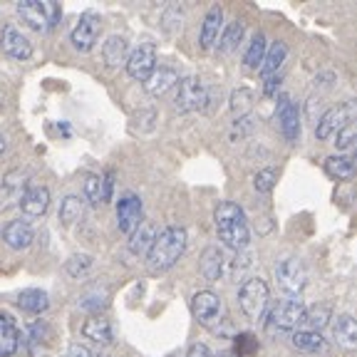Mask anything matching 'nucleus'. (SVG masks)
I'll return each mask as SVG.
<instances>
[{"label":"nucleus","mask_w":357,"mask_h":357,"mask_svg":"<svg viewBox=\"0 0 357 357\" xmlns=\"http://www.w3.org/2000/svg\"><path fill=\"white\" fill-rule=\"evenodd\" d=\"M213 226H216L218 241L226 248L241 253L251 243V229H248V218L245 211L236 201H221L213 211Z\"/></svg>","instance_id":"1"},{"label":"nucleus","mask_w":357,"mask_h":357,"mask_svg":"<svg viewBox=\"0 0 357 357\" xmlns=\"http://www.w3.org/2000/svg\"><path fill=\"white\" fill-rule=\"evenodd\" d=\"M186 243H189V234L184 226H167L156 234L154 243L146 253V266L154 273H164V271L176 266L178 258L184 256Z\"/></svg>","instance_id":"2"},{"label":"nucleus","mask_w":357,"mask_h":357,"mask_svg":"<svg viewBox=\"0 0 357 357\" xmlns=\"http://www.w3.org/2000/svg\"><path fill=\"white\" fill-rule=\"evenodd\" d=\"M238 307L251 323L266 318L268 307H271V288L266 280L258 275L243 280V285L238 288Z\"/></svg>","instance_id":"3"},{"label":"nucleus","mask_w":357,"mask_h":357,"mask_svg":"<svg viewBox=\"0 0 357 357\" xmlns=\"http://www.w3.org/2000/svg\"><path fill=\"white\" fill-rule=\"evenodd\" d=\"M305 318V305L298 298H285L271 305L266 312V328L271 333H296L298 325H303Z\"/></svg>","instance_id":"4"},{"label":"nucleus","mask_w":357,"mask_h":357,"mask_svg":"<svg viewBox=\"0 0 357 357\" xmlns=\"http://www.w3.org/2000/svg\"><path fill=\"white\" fill-rule=\"evenodd\" d=\"M17 15L25 20V25L30 30L47 33L60 20V6L57 3H45V0H20L17 3Z\"/></svg>","instance_id":"5"},{"label":"nucleus","mask_w":357,"mask_h":357,"mask_svg":"<svg viewBox=\"0 0 357 357\" xmlns=\"http://www.w3.org/2000/svg\"><path fill=\"white\" fill-rule=\"evenodd\" d=\"M211 102V89L196 75H189V77H181L176 84V97H174V107L176 112H196L204 109V107Z\"/></svg>","instance_id":"6"},{"label":"nucleus","mask_w":357,"mask_h":357,"mask_svg":"<svg viewBox=\"0 0 357 357\" xmlns=\"http://www.w3.org/2000/svg\"><path fill=\"white\" fill-rule=\"evenodd\" d=\"M352 122H357V100H345L340 105L330 107L323 117L315 122V137L320 142L333 139L335 134L342 132Z\"/></svg>","instance_id":"7"},{"label":"nucleus","mask_w":357,"mask_h":357,"mask_svg":"<svg viewBox=\"0 0 357 357\" xmlns=\"http://www.w3.org/2000/svg\"><path fill=\"white\" fill-rule=\"evenodd\" d=\"M275 280H278V285H280L283 293H288L290 298H298L307 285L305 263L296 256L280 258V261L275 263Z\"/></svg>","instance_id":"8"},{"label":"nucleus","mask_w":357,"mask_h":357,"mask_svg":"<svg viewBox=\"0 0 357 357\" xmlns=\"http://www.w3.org/2000/svg\"><path fill=\"white\" fill-rule=\"evenodd\" d=\"M127 75L137 82H146L151 77V73L156 70V45L154 43H142L139 47H134L127 57Z\"/></svg>","instance_id":"9"},{"label":"nucleus","mask_w":357,"mask_h":357,"mask_svg":"<svg viewBox=\"0 0 357 357\" xmlns=\"http://www.w3.org/2000/svg\"><path fill=\"white\" fill-rule=\"evenodd\" d=\"M221 312H223V303L213 290H199V293H194V298H191V315H194L199 325L213 328L221 320Z\"/></svg>","instance_id":"10"},{"label":"nucleus","mask_w":357,"mask_h":357,"mask_svg":"<svg viewBox=\"0 0 357 357\" xmlns=\"http://www.w3.org/2000/svg\"><path fill=\"white\" fill-rule=\"evenodd\" d=\"M100 33H102L100 15H97V13H84V15L77 20V25L73 28V33H70V43H73L75 50L89 52L92 47H95Z\"/></svg>","instance_id":"11"},{"label":"nucleus","mask_w":357,"mask_h":357,"mask_svg":"<svg viewBox=\"0 0 357 357\" xmlns=\"http://www.w3.org/2000/svg\"><path fill=\"white\" fill-rule=\"evenodd\" d=\"M275 119H278L280 134L285 137V142L296 144L301 139V109L288 95L278 97V107H275Z\"/></svg>","instance_id":"12"},{"label":"nucleus","mask_w":357,"mask_h":357,"mask_svg":"<svg viewBox=\"0 0 357 357\" xmlns=\"http://www.w3.org/2000/svg\"><path fill=\"white\" fill-rule=\"evenodd\" d=\"M144 208H142V199L137 194H124L117 204V226L124 236H132L134 231L139 229Z\"/></svg>","instance_id":"13"},{"label":"nucleus","mask_w":357,"mask_h":357,"mask_svg":"<svg viewBox=\"0 0 357 357\" xmlns=\"http://www.w3.org/2000/svg\"><path fill=\"white\" fill-rule=\"evenodd\" d=\"M0 47H3V52H6L8 57L20 60V62L30 60V55H33V45H30V40L25 38L17 28H13V25H6L3 33H0Z\"/></svg>","instance_id":"14"},{"label":"nucleus","mask_w":357,"mask_h":357,"mask_svg":"<svg viewBox=\"0 0 357 357\" xmlns=\"http://www.w3.org/2000/svg\"><path fill=\"white\" fill-rule=\"evenodd\" d=\"M0 236H3L8 248H13V251H25L35 241V229H33V223L25 221V218H15V221L8 223Z\"/></svg>","instance_id":"15"},{"label":"nucleus","mask_w":357,"mask_h":357,"mask_svg":"<svg viewBox=\"0 0 357 357\" xmlns=\"http://www.w3.org/2000/svg\"><path fill=\"white\" fill-rule=\"evenodd\" d=\"M221 33H223V8L213 6L211 10L204 15V22H201V33H199L201 50H213L218 45Z\"/></svg>","instance_id":"16"},{"label":"nucleus","mask_w":357,"mask_h":357,"mask_svg":"<svg viewBox=\"0 0 357 357\" xmlns=\"http://www.w3.org/2000/svg\"><path fill=\"white\" fill-rule=\"evenodd\" d=\"M50 208V189L47 186H30L20 196V211L28 218H40Z\"/></svg>","instance_id":"17"},{"label":"nucleus","mask_w":357,"mask_h":357,"mask_svg":"<svg viewBox=\"0 0 357 357\" xmlns=\"http://www.w3.org/2000/svg\"><path fill=\"white\" fill-rule=\"evenodd\" d=\"M178 73L174 70V67L164 65V67H156L154 73H151V77L144 82V89L149 92L151 97H162L167 95L169 89H174L178 84Z\"/></svg>","instance_id":"18"},{"label":"nucleus","mask_w":357,"mask_h":357,"mask_svg":"<svg viewBox=\"0 0 357 357\" xmlns=\"http://www.w3.org/2000/svg\"><path fill=\"white\" fill-rule=\"evenodd\" d=\"M82 337L89 342H97V345H109L114 340V325H112V320L102 318V315L89 318L82 325Z\"/></svg>","instance_id":"19"},{"label":"nucleus","mask_w":357,"mask_h":357,"mask_svg":"<svg viewBox=\"0 0 357 357\" xmlns=\"http://www.w3.org/2000/svg\"><path fill=\"white\" fill-rule=\"evenodd\" d=\"M112 178L100 176V174H87L84 176V196H87L89 204H107L112 199Z\"/></svg>","instance_id":"20"},{"label":"nucleus","mask_w":357,"mask_h":357,"mask_svg":"<svg viewBox=\"0 0 357 357\" xmlns=\"http://www.w3.org/2000/svg\"><path fill=\"white\" fill-rule=\"evenodd\" d=\"M20 345V330L8 312H0V357H10Z\"/></svg>","instance_id":"21"},{"label":"nucleus","mask_w":357,"mask_h":357,"mask_svg":"<svg viewBox=\"0 0 357 357\" xmlns=\"http://www.w3.org/2000/svg\"><path fill=\"white\" fill-rule=\"evenodd\" d=\"M333 337L337 345L347 350H357V318L352 315H337L333 323Z\"/></svg>","instance_id":"22"},{"label":"nucleus","mask_w":357,"mask_h":357,"mask_svg":"<svg viewBox=\"0 0 357 357\" xmlns=\"http://www.w3.org/2000/svg\"><path fill=\"white\" fill-rule=\"evenodd\" d=\"M199 268H201V275H204L206 280H211V283L221 278L223 268H226V258H223L221 248H218V245H208L206 251L201 253Z\"/></svg>","instance_id":"23"},{"label":"nucleus","mask_w":357,"mask_h":357,"mask_svg":"<svg viewBox=\"0 0 357 357\" xmlns=\"http://www.w3.org/2000/svg\"><path fill=\"white\" fill-rule=\"evenodd\" d=\"M293 347L301 352H307V355H318V352H325L328 350V342L320 333L315 330H296L293 337H290Z\"/></svg>","instance_id":"24"},{"label":"nucleus","mask_w":357,"mask_h":357,"mask_svg":"<svg viewBox=\"0 0 357 357\" xmlns=\"http://www.w3.org/2000/svg\"><path fill=\"white\" fill-rule=\"evenodd\" d=\"M127 52H129V43L122 35H112V38L105 40L102 45V60L109 67H119L122 62H127Z\"/></svg>","instance_id":"25"},{"label":"nucleus","mask_w":357,"mask_h":357,"mask_svg":"<svg viewBox=\"0 0 357 357\" xmlns=\"http://www.w3.org/2000/svg\"><path fill=\"white\" fill-rule=\"evenodd\" d=\"M285 57H288V45H285L283 40H275V43L266 50V57H263V65H261L263 77H273V75H278L280 67L285 65Z\"/></svg>","instance_id":"26"},{"label":"nucleus","mask_w":357,"mask_h":357,"mask_svg":"<svg viewBox=\"0 0 357 357\" xmlns=\"http://www.w3.org/2000/svg\"><path fill=\"white\" fill-rule=\"evenodd\" d=\"M243 35H245V25H243V20H234V22H229L226 28H223V33H221V38H218V52L221 55H231V52L238 47L241 43H243Z\"/></svg>","instance_id":"27"},{"label":"nucleus","mask_w":357,"mask_h":357,"mask_svg":"<svg viewBox=\"0 0 357 357\" xmlns=\"http://www.w3.org/2000/svg\"><path fill=\"white\" fill-rule=\"evenodd\" d=\"M17 305H20L25 312L40 315V312H45L47 307H50V298H47V293H45V290L28 288V290H22L20 296H17Z\"/></svg>","instance_id":"28"},{"label":"nucleus","mask_w":357,"mask_h":357,"mask_svg":"<svg viewBox=\"0 0 357 357\" xmlns=\"http://www.w3.org/2000/svg\"><path fill=\"white\" fill-rule=\"evenodd\" d=\"M154 238H156L154 226H151V223H142L139 229L129 236V243L127 245H129V251H132L134 256H144L146 258V253H149Z\"/></svg>","instance_id":"29"},{"label":"nucleus","mask_w":357,"mask_h":357,"mask_svg":"<svg viewBox=\"0 0 357 357\" xmlns=\"http://www.w3.org/2000/svg\"><path fill=\"white\" fill-rule=\"evenodd\" d=\"M323 167H325V174H328L330 178H337V181H345V178L355 176V169H352L350 156H347V154L328 156Z\"/></svg>","instance_id":"30"},{"label":"nucleus","mask_w":357,"mask_h":357,"mask_svg":"<svg viewBox=\"0 0 357 357\" xmlns=\"http://www.w3.org/2000/svg\"><path fill=\"white\" fill-rule=\"evenodd\" d=\"M266 50H268V40L263 33L253 35V40L248 43V50L243 55V65L248 70H261L263 65V57H266Z\"/></svg>","instance_id":"31"},{"label":"nucleus","mask_w":357,"mask_h":357,"mask_svg":"<svg viewBox=\"0 0 357 357\" xmlns=\"http://www.w3.org/2000/svg\"><path fill=\"white\" fill-rule=\"evenodd\" d=\"M82 213H84V201L79 199V196H65V199L60 201V221L65 223V226L77 223L79 218H82Z\"/></svg>","instance_id":"32"},{"label":"nucleus","mask_w":357,"mask_h":357,"mask_svg":"<svg viewBox=\"0 0 357 357\" xmlns=\"http://www.w3.org/2000/svg\"><path fill=\"white\" fill-rule=\"evenodd\" d=\"M330 320H333V307H330V305L305 307V318H303V323L307 325L305 330H315V333H320V330H323Z\"/></svg>","instance_id":"33"},{"label":"nucleus","mask_w":357,"mask_h":357,"mask_svg":"<svg viewBox=\"0 0 357 357\" xmlns=\"http://www.w3.org/2000/svg\"><path fill=\"white\" fill-rule=\"evenodd\" d=\"M231 112H234L236 117H248V112L253 107V89L251 87H238L234 89V95H231Z\"/></svg>","instance_id":"34"},{"label":"nucleus","mask_w":357,"mask_h":357,"mask_svg":"<svg viewBox=\"0 0 357 357\" xmlns=\"http://www.w3.org/2000/svg\"><path fill=\"white\" fill-rule=\"evenodd\" d=\"M89 268H92V256H87V253H75V256H70V261H65L67 275H73V278H84Z\"/></svg>","instance_id":"35"},{"label":"nucleus","mask_w":357,"mask_h":357,"mask_svg":"<svg viewBox=\"0 0 357 357\" xmlns=\"http://www.w3.org/2000/svg\"><path fill=\"white\" fill-rule=\"evenodd\" d=\"M275 181H278V172L271 167L266 169H258L256 174H253V186H256L258 194H271L275 186Z\"/></svg>","instance_id":"36"},{"label":"nucleus","mask_w":357,"mask_h":357,"mask_svg":"<svg viewBox=\"0 0 357 357\" xmlns=\"http://www.w3.org/2000/svg\"><path fill=\"white\" fill-rule=\"evenodd\" d=\"M357 144V122H352V124H347L342 132H337L335 134V146L337 149H350V146H355Z\"/></svg>","instance_id":"37"},{"label":"nucleus","mask_w":357,"mask_h":357,"mask_svg":"<svg viewBox=\"0 0 357 357\" xmlns=\"http://www.w3.org/2000/svg\"><path fill=\"white\" fill-rule=\"evenodd\" d=\"M105 305H107V293H84L82 301H79L82 310H100Z\"/></svg>","instance_id":"38"},{"label":"nucleus","mask_w":357,"mask_h":357,"mask_svg":"<svg viewBox=\"0 0 357 357\" xmlns=\"http://www.w3.org/2000/svg\"><path fill=\"white\" fill-rule=\"evenodd\" d=\"M186 357H213V352L206 342H194L189 347V352H186Z\"/></svg>","instance_id":"39"},{"label":"nucleus","mask_w":357,"mask_h":357,"mask_svg":"<svg viewBox=\"0 0 357 357\" xmlns=\"http://www.w3.org/2000/svg\"><path fill=\"white\" fill-rule=\"evenodd\" d=\"M62 357H95V355H92V350H89L87 345H79V342H75V345L67 347V352Z\"/></svg>","instance_id":"40"},{"label":"nucleus","mask_w":357,"mask_h":357,"mask_svg":"<svg viewBox=\"0 0 357 357\" xmlns=\"http://www.w3.org/2000/svg\"><path fill=\"white\" fill-rule=\"evenodd\" d=\"M280 87V73L273 75V77H266V84H263V92L266 95H275V89Z\"/></svg>","instance_id":"41"},{"label":"nucleus","mask_w":357,"mask_h":357,"mask_svg":"<svg viewBox=\"0 0 357 357\" xmlns=\"http://www.w3.org/2000/svg\"><path fill=\"white\" fill-rule=\"evenodd\" d=\"M6 146H8V142H6V137H3V134H0V156L6 154Z\"/></svg>","instance_id":"42"},{"label":"nucleus","mask_w":357,"mask_h":357,"mask_svg":"<svg viewBox=\"0 0 357 357\" xmlns=\"http://www.w3.org/2000/svg\"><path fill=\"white\" fill-rule=\"evenodd\" d=\"M350 164H352V169H355V174H357V149L350 154Z\"/></svg>","instance_id":"43"},{"label":"nucleus","mask_w":357,"mask_h":357,"mask_svg":"<svg viewBox=\"0 0 357 357\" xmlns=\"http://www.w3.org/2000/svg\"><path fill=\"white\" fill-rule=\"evenodd\" d=\"M97 357H114L112 352H102V355H97Z\"/></svg>","instance_id":"44"}]
</instances>
